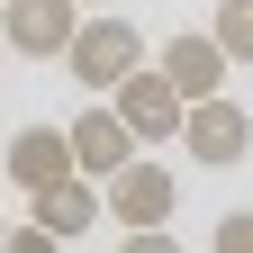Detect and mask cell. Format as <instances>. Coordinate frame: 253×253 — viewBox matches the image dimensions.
Listing matches in <instances>:
<instances>
[{
  "label": "cell",
  "mask_w": 253,
  "mask_h": 253,
  "mask_svg": "<svg viewBox=\"0 0 253 253\" xmlns=\"http://www.w3.org/2000/svg\"><path fill=\"white\" fill-rule=\"evenodd\" d=\"M0 253H63V235H45V226H9V235H0Z\"/></svg>",
  "instance_id": "obj_12"
},
{
  "label": "cell",
  "mask_w": 253,
  "mask_h": 253,
  "mask_svg": "<svg viewBox=\"0 0 253 253\" xmlns=\"http://www.w3.org/2000/svg\"><path fill=\"white\" fill-rule=\"evenodd\" d=\"M109 109L126 118V136H136V145H172V136H181V118H190V100L154 73V63H145V73H126V82L109 90Z\"/></svg>",
  "instance_id": "obj_4"
},
{
  "label": "cell",
  "mask_w": 253,
  "mask_h": 253,
  "mask_svg": "<svg viewBox=\"0 0 253 253\" xmlns=\"http://www.w3.org/2000/svg\"><path fill=\"white\" fill-rule=\"evenodd\" d=\"M154 73H163L181 100H217V90H226V45H217L208 27H181V37H163Z\"/></svg>",
  "instance_id": "obj_6"
},
{
  "label": "cell",
  "mask_w": 253,
  "mask_h": 253,
  "mask_svg": "<svg viewBox=\"0 0 253 253\" xmlns=\"http://www.w3.org/2000/svg\"><path fill=\"white\" fill-rule=\"evenodd\" d=\"M0 172H9L27 199H37V190L73 181V136H63V126H18V136H9V154H0Z\"/></svg>",
  "instance_id": "obj_8"
},
{
  "label": "cell",
  "mask_w": 253,
  "mask_h": 253,
  "mask_svg": "<svg viewBox=\"0 0 253 253\" xmlns=\"http://www.w3.org/2000/svg\"><path fill=\"white\" fill-rule=\"evenodd\" d=\"M63 63H73V82H82V90H100V100H109L126 73H145V37H136V18L90 9V18H82V37L63 45Z\"/></svg>",
  "instance_id": "obj_1"
},
{
  "label": "cell",
  "mask_w": 253,
  "mask_h": 253,
  "mask_svg": "<svg viewBox=\"0 0 253 253\" xmlns=\"http://www.w3.org/2000/svg\"><path fill=\"white\" fill-rule=\"evenodd\" d=\"M100 199H109V226H126V235H145V226H172V208H181V181L163 172V163H126L118 181H100Z\"/></svg>",
  "instance_id": "obj_3"
},
{
  "label": "cell",
  "mask_w": 253,
  "mask_h": 253,
  "mask_svg": "<svg viewBox=\"0 0 253 253\" xmlns=\"http://www.w3.org/2000/svg\"><path fill=\"white\" fill-rule=\"evenodd\" d=\"M208 37L226 45V63H253V0H217V18H208Z\"/></svg>",
  "instance_id": "obj_10"
},
{
  "label": "cell",
  "mask_w": 253,
  "mask_h": 253,
  "mask_svg": "<svg viewBox=\"0 0 253 253\" xmlns=\"http://www.w3.org/2000/svg\"><path fill=\"white\" fill-rule=\"evenodd\" d=\"M82 9H109V0H82Z\"/></svg>",
  "instance_id": "obj_14"
},
{
  "label": "cell",
  "mask_w": 253,
  "mask_h": 253,
  "mask_svg": "<svg viewBox=\"0 0 253 253\" xmlns=\"http://www.w3.org/2000/svg\"><path fill=\"white\" fill-rule=\"evenodd\" d=\"M181 145H190V163H208V172H235L244 154H253V109L244 100H190V118H181Z\"/></svg>",
  "instance_id": "obj_2"
},
{
  "label": "cell",
  "mask_w": 253,
  "mask_h": 253,
  "mask_svg": "<svg viewBox=\"0 0 253 253\" xmlns=\"http://www.w3.org/2000/svg\"><path fill=\"white\" fill-rule=\"evenodd\" d=\"M0 37H9V54L45 63V54H63L82 37V0H9L0 9Z\"/></svg>",
  "instance_id": "obj_5"
},
{
  "label": "cell",
  "mask_w": 253,
  "mask_h": 253,
  "mask_svg": "<svg viewBox=\"0 0 253 253\" xmlns=\"http://www.w3.org/2000/svg\"><path fill=\"white\" fill-rule=\"evenodd\" d=\"M118 253H181V244H172V226H145V235H126Z\"/></svg>",
  "instance_id": "obj_13"
},
{
  "label": "cell",
  "mask_w": 253,
  "mask_h": 253,
  "mask_svg": "<svg viewBox=\"0 0 253 253\" xmlns=\"http://www.w3.org/2000/svg\"><path fill=\"white\" fill-rule=\"evenodd\" d=\"M100 217H109V199H100V181H82V172L27 199V226H45V235H63V244H73V235H90Z\"/></svg>",
  "instance_id": "obj_9"
},
{
  "label": "cell",
  "mask_w": 253,
  "mask_h": 253,
  "mask_svg": "<svg viewBox=\"0 0 253 253\" xmlns=\"http://www.w3.org/2000/svg\"><path fill=\"white\" fill-rule=\"evenodd\" d=\"M0 9H9V0H0Z\"/></svg>",
  "instance_id": "obj_15"
},
{
  "label": "cell",
  "mask_w": 253,
  "mask_h": 253,
  "mask_svg": "<svg viewBox=\"0 0 253 253\" xmlns=\"http://www.w3.org/2000/svg\"><path fill=\"white\" fill-rule=\"evenodd\" d=\"M63 136H73V172H82V181H118L126 163H136V136H126V118H118L109 100H100V109H82Z\"/></svg>",
  "instance_id": "obj_7"
},
{
  "label": "cell",
  "mask_w": 253,
  "mask_h": 253,
  "mask_svg": "<svg viewBox=\"0 0 253 253\" xmlns=\"http://www.w3.org/2000/svg\"><path fill=\"white\" fill-rule=\"evenodd\" d=\"M208 253H253V208H226V217H217Z\"/></svg>",
  "instance_id": "obj_11"
}]
</instances>
